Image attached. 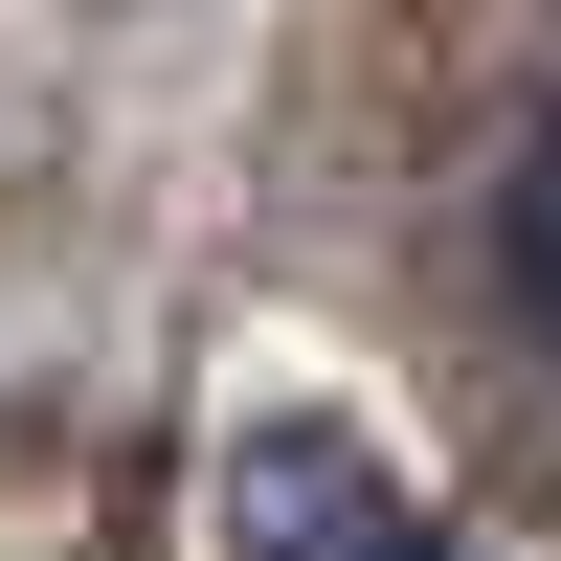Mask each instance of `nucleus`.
<instances>
[{"mask_svg":"<svg viewBox=\"0 0 561 561\" xmlns=\"http://www.w3.org/2000/svg\"><path fill=\"white\" fill-rule=\"evenodd\" d=\"M225 561H449V517L382 472L359 427H314V404H270V427H225Z\"/></svg>","mask_w":561,"mask_h":561,"instance_id":"nucleus-1","label":"nucleus"},{"mask_svg":"<svg viewBox=\"0 0 561 561\" xmlns=\"http://www.w3.org/2000/svg\"><path fill=\"white\" fill-rule=\"evenodd\" d=\"M494 270H517V314H539V359H561V113L517 135V180H494Z\"/></svg>","mask_w":561,"mask_h":561,"instance_id":"nucleus-2","label":"nucleus"}]
</instances>
